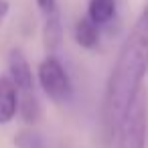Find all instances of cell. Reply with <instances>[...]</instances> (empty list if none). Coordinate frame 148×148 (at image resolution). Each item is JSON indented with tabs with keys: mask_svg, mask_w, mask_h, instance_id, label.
<instances>
[{
	"mask_svg": "<svg viewBox=\"0 0 148 148\" xmlns=\"http://www.w3.org/2000/svg\"><path fill=\"white\" fill-rule=\"evenodd\" d=\"M37 6H39V10L43 12V16H49V14H53L55 10H59V8H57V0H37Z\"/></svg>",
	"mask_w": 148,
	"mask_h": 148,
	"instance_id": "10",
	"label": "cell"
},
{
	"mask_svg": "<svg viewBox=\"0 0 148 148\" xmlns=\"http://www.w3.org/2000/svg\"><path fill=\"white\" fill-rule=\"evenodd\" d=\"M63 39V27H61V14L55 10L53 14L45 16V27H43V43L49 51H55L61 45Z\"/></svg>",
	"mask_w": 148,
	"mask_h": 148,
	"instance_id": "8",
	"label": "cell"
},
{
	"mask_svg": "<svg viewBox=\"0 0 148 148\" xmlns=\"http://www.w3.org/2000/svg\"><path fill=\"white\" fill-rule=\"evenodd\" d=\"M73 37H75V41H77L79 47H83V49H95L97 43H99V27L93 25L89 18H81V21L75 23Z\"/></svg>",
	"mask_w": 148,
	"mask_h": 148,
	"instance_id": "6",
	"label": "cell"
},
{
	"mask_svg": "<svg viewBox=\"0 0 148 148\" xmlns=\"http://www.w3.org/2000/svg\"><path fill=\"white\" fill-rule=\"evenodd\" d=\"M39 83L41 89L47 93V97L55 103H65L71 99L73 95V85L71 79L65 71V67L61 65V61L55 55H47L41 65H39Z\"/></svg>",
	"mask_w": 148,
	"mask_h": 148,
	"instance_id": "3",
	"label": "cell"
},
{
	"mask_svg": "<svg viewBox=\"0 0 148 148\" xmlns=\"http://www.w3.org/2000/svg\"><path fill=\"white\" fill-rule=\"evenodd\" d=\"M148 134V91L142 87L128 106L116 132V148H146Z\"/></svg>",
	"mask_w": 148,
	"mask_h": 148,
	"instance_id": "2",
	"label": "cell"
},
{
	"mask_svg": "<svg viewBox=\"0 0 148 148\" xmlns=\"http://www.w3.org/2000/svg\"><path fill=\"white\" fill-rule=\"evenodd\" d=\"M8 73H10V81L16 85V89L21 93L35 91V77H33L31 63L18 47L10 49V53H8Z\"/></svg>",
	"mask_w": 148,
	"mask_h": 148,
	"instance_id": "4",
	"label": "cell"
},
{
	"mask_svg": "<svg viewBox=\"0 0 148 148\" xmlns=\"http://www.w3.org/2000/svg\"><path fill=\"white\" fill-rule=\"evenodd\" d=\"M18 99L21 93L10 77L0 75V126L14 120V116L18 114Z\"/></svg>",
	"mask_w": 148,
	"mask_h": 148,
	"instance_id": "5",
	"label": "cell"
},
{
	"mask_svg": "<svg viewBox=\"0 0 148 148\" xmlns=\"http://www.w3.org/2000/svg\"><path fill=\"white\" fill-rule=\"evenodd\" d=\"M10 12V4H8V0H0V25L4 23V18L8 16Z\"/></svg>",
	"mask_w": 148,
	"mask_h": 148,
	"instance_id": "11",
	"label": "cell"
},
{
	"mask_svg": "<svg viewBox=\"0 0 148 148\" xmlns=\"http://www.w3.org/2000/svg\"><path fill=\"white\" fill-rule=\"evenodd\" d=\"M148 73V4L130 29L114 69L110 73L103 101H101V130L103 138L110 142L122 124V118L144 87V77Z\"/></svg>",
	"mask_w": 148,
	"mask_h": 148,
	"instance_id": "1",
	"label": "cell"
},
{
	"mask_svg": "<svg viewBox=\"0 0 148 148\" xmlns=\"http://www.w3.org/2000/svg\"><path fill=\"white\" fill-rule=\"evenodd\" d=\"M18 112H21V116L27 124H35L39 120L41 106H39V99L35 97V91L33 93H23V97L18 99Z\"/></svg>",
	"mask_w": 148,
	"mask_h": 148,
	"instance_id": "9",
	"label": "cell"
},
{
	"mask_svg": "<svg viewBox=\"0 0 148 148\" xmlns=\"http://www.w3.org/2000/svg\"><path fill=\"white\" fill-rule=\"evenodd\" d=\"M116 16V0H89L87 4V18L101 27Z\"/></svg>",
	"mask_w": 148,
	"mask_h": 148,
	"instance_id": "7",
	"label": "cell"
}]
</instances>
